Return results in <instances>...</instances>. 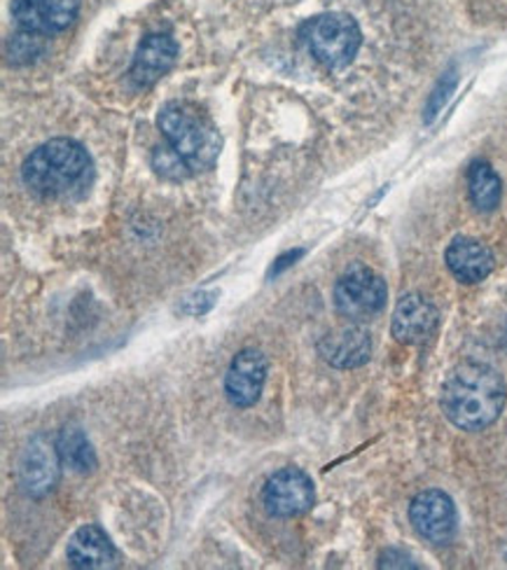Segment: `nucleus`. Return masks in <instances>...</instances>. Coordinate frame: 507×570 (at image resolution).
<instances>
[{"label": "nucleus", "mask_w": 507, "mask_h": 570, "mask_svg": "<svg viewBox=\"0 0 507 570\" xmlns=\"http://www.w3.org/2000/svg\"><path fill=\"white\" fill-rule=\"evenodd\" d=\"M505 397L503 376L491 365L466 361L449 372L440 405L456 428L477 433L498 421Z\"/></svg>", "instance_id": "f257e3e1"}, {"label": "nucleus", "mask_w": 507, "mask_h": 570, "mask_svg": "<svg viewBox=\"0 0 507 570\" xmlns=\"http://www.w3.org/2000/svg\"><path fill=\"white\" fill-rule=\"evenodd\" d=\"M94 166L87 150L70 138H52L36 148L21 166V180L47 199L78 197L89 187Z\"/></svg>", "instance_id": "f03ea898"}, {"label": "nucleus", "mask_w": 507, "mask_h": 570, "mask_svg": "<svg viewBox=\"0 0 507 570\" xmlns=\"http://www.w3.org/2000/svg\"><path fill=\"white\" fill-rule=\"evenodd\" d=\"M157 125L192 174L211 169L223 150V138L215 125L187 101H168L162 106Z\"/></svg>", "instance_id": "7ed1b4c3"}, {"label": "nucleus", "mask_w": 507, "mask_h": 570, "mask_svg": "<svg viewBox=\"0 0 507 570\" xmlns=\"http://www.w3.org/2000/svg\"><path fill=\"white\" fill-rule=\"evenodd\" d=\"M302 33L313 59L330 70L347 68L362 45L358 21L344 12L313 17L304 23Z\"/></svg>", "instance_id": "20e7f679"}, {"label": "nucleus", "mask_w": 507, "mask_h": 570, "mask_svg": "<svg viewBox=\"0 0 507 570\" xmlns=\"http://www.w3.org/2000/svg\"><path fill=\"white\" fill-rule=\"evenodd\" d=\"M386 281L365 265H353L334 283V306L349 321H370L386 306Z\"/></svg>", "instance_id": "39448f33"}, {"label": "nucleus", "mask_w": 507, "mask_h": 570, "mask_svg": "<svg viewBox=\"0 0 507 570\" xmlns=\"http://www.w3.org/2000/svg\"><path fill=\"white\" fill-rule=\"evenodd\" d=\"M316 491L306 472L300 468H283L274 472L262 489V503L272 517H298L313 508Z\"/></svg>", "instance_id": "423d86ee"}, {"label": "nucleus", "mask_w": 507, "mask_h": 570, "mask_svg": "<svg viewBox=\"0 0 507 570\" xmlns=\"http://www.w3.org/2000/svg\"><path fill=\"white\" fill-rule=\"evenodd\" d=\"M409 521H412L415 531L423 540L432 544H447L456 535L458 514L454 501L445 491L428 489L409 505Z\"/></svg>", "instance_id": "0eeeda50"}, {"label": "nucleus", "mask_w": 507, "mask_h": 570, "mask_svg": "<svg viewBox=\"0 0 507 570\" xmlns=\"http://www.w3.org/2000/svg\"><path fill=\"white\" fill-rule=\"evenodd\" d=\"M80 0H12V17L21 31L52 36L76 21Z\"/></svg>", "instance_id": "6e6552de"}, {"label": "nucleus", "mask_w": 507, "mask_h": 570, "mask_svg": "<svg viewBox=\"0 0 507 570\" xmlns=\"http://www.w3.org/2000/svg\"><path fill=\"white\" fill-rule=\"evenodd\" d=\"M267 382V358L255 348H244L236 353L225 376V393L234 407H253L262 395Z\"/></svg>", "instance_id": "1a4fd4ad"}, {"label": "nucleus", "mask_w": 507, "mask_h": 570, "mask_svg": "<svg viewBox=\"0 0 507 570\" xmlns=\"http://www.w3.org/2000/svg\"><path fill=\"white\" fill-rule=\"evenodd\" d=\"M61 454L45 438H36L19 459V482L31 495L50 493L59 480Z\"/></svg>", "instance_id": "9d476101"}, {"label": "nucleus", "mask_w": 507, "mask_h": 570, "mask_svg": "<svg viewBox=\"0 0 507 570\" xmlns=\"http://www.w3.org/2000/svg\"><path fill=\"white\" fill-rule=\"evenodd\" d=\"M438 323H440L438 306H435L430 299H426L423 295L409 293L396 306L391 330H393V337L400 344H421L432 335L435 330H438Z\"/></svg>", "instance_id": "9b49d317"}, {"label": "nucleus", "mask_w": 507, "mask_h": 570, "mask_svg": "<svg viewBox=\"0 0 507 570\" xmlns=\"http://www.w3.org/2000/svg\"><path fill=\"white\" fill-rule=\"evenodd\" d=\"M319 353L332 367L353 370L365 365L372 355V337L365 327L349 325L334 330L319 342Z\"/></svg>", "instance_id": "f8f14e48"}, {"label": "nucleus", "mask_w": 507, "mask_h": 570, "mask_svg": "<svg viewBox=\"0 0 507 570\" xmlns=\"http://www.w3.org/2000/svg\"><path fill=\"white\" fill-rule=\"evenodd\" d=\"M178 47L166 33H150L138 45V52L131 63V80L138 87H153L168 68L176 63Z\"/></svg>", "instance_id": "ddd939ff"}, {"label": "nucleus", "mask_w": 507, "mask_h": 570, "mask_svg": "<svg viewBox=\"0 0 507 570\" xmlns=\"http://www.w3.org/2000/svg\"><path fill=\"white\" fill-rule=\"evenodd\" d=\"M449 272L461 283H479L494 272V253L470 236H456L445 253Z\"/></svg>", "instance_id": "4468645a"}, {"label": "nucleus", "mask_w": 507, "mask_h": 570, "mask_svg": "<svg viewBox=\"0 0 507 570\" xmlns=\"http://www.w3.org/2000/svg\"><path fill=\"white\" fill-rule=\"evenodd\" d=\"M66 554L76 568H110L117 559L115 544L110 542L106 531L94 524L72 533Z\"/></svg>", "instance_id": "2eb2a0df"}, {"label": "nucleus", "mask_w": 507, "mask_h": 570, "mask_svg": "<svg viewBox=\"0 0 507 570\" xmlns=\"http://www.w3.org/2000/svg\"><path fill=\"white\" fill-rule=\"evenodd\" d=\"M468 193L477 210L491 213L500 204L503 185L487 161H475L468 171Z\"/></svg>", "instance_id": "dca6fc26"}, {"label": "nucleus", "mask_w": 507, "mask_h": 570, "mask_svg": "<svg viewBox=\"0 0 507 570\" xmlns=\"http://www.w3.org/2000/svg\"><path fill=\"white\" fill-rule=\"evenodd\" d=\"M57 449L61 454V461L76 472H91L96 468V456L94 449L89 444V440L85 438V433L76 425H68L61 431Z\"/></svg>", "instance_id": "f3484780"}, {"label": "nucleus", "mask_w": 507, "mask_h": 570, "mask_svg": "<svg viewBox=\"0 0 507 570\" xmlns=\"http://www.w3.org/2000/svg\"><path fill=\"white\" fill-rule=\"evenodd\" d=\"M456 85H458V73H456V68H449L447 73L440 78V82L435 85L432 94L428 97L426 115H423V122H426V125L435 122V117H438V115L442 112V108H445L447 101L451 99V94H454Z\"/></svg>", "instance_id": "a211bd4d"}, {"label": "nucleus", "mask_w": 507, "mask_h": 570, "mask_svg": "<svg viewBox=\"0 0 507 570\" xmlns=\"http://www.w3.org/2000/svg\"><path fill=\"white\" fill-rule=\"evenodd\" d=\"M42 52V42L38 33H29L21 31L14 38H10L8 42V57L14 63H27L31 59H36Z\"/></svg>", "instance_id": "6ab92c4d"}, {"label": "nucleus", "mask_w": 507, "mask_h": 570, "mask_svg": "<svg viewBox=\"0 0 507 570\" xmlns=\"http://www.w3.org/2000/svg\"><path fill=\"white\" fill-rule=\"evenodd\" d=\"M153 164H155V169L164 178H172V180H181L187 174H192L187 166H185V161L178 157V153L172 146H168V148H157L155 155H153Z\"/></svg>", "instance_id": "aec40b11"}, {"label": "nucleus", "mask_w": 507, "mask_h": 570, "mask_svg": "<svg viewBox=\"0 0 507 570\" xmlns=\"http://www.w3.org/2000/svg\"><path fill=\"white\" fill-rule=\"evenodd\" d=\"M215 299H217L215 293H197L183 302V312L189 316H202V314L211 312Z\"/></svg>", "instance_id": "412c9836"}, {"label": "nucleus", "mask_w": 507, "mask_h": 570, "mask_svg": "<svg viewBox=\"0 0 507 570\" xmlns=\"http://www.w3.org/2000/svg\"><path fill=\"white\" fill-rule=\"evenodd\" d=\"M381 568H417L415 563H412V559L409 557H398V552L396 550H391V552H386L383 557H381V563H379Z\"/></svg>", "instance_id": "4be33fe9"}, {"label": "nucleus", "mask_w": 507, "mask_h": 570, "mask_svg": "<svg viewBox=\"0 0 507 570\" xmlns=\"http://www.w3.org/2000/svg\"><path fill=\"white\" fill-rule=\"evenodd\" d=\"M298 257H302V250H290V253H285V255H281L279 259H276V265L272 267V274L276 276V274H281L285 267H290V265H295V259Z\"/></svg>", "instance_id": "5701e85b"}]
</instances>
